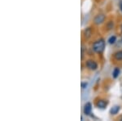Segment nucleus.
Returning a JSON list of instances; mask_svg holds the SVG:
<instances>
[{
    "mask_svg": "<svg viewBox=\"0 0 122 121\" xmlns=\"http://www.w3.org/2000/svg\"><path fill=\"white\" fill-rule=\"evenodd\" d=\"M104 47H105V42H104L103 39H99V40L94 42V43L93 44L94 51L97 53L103 52V51L104 50Z\"/></svg>",
    "mask_w": 122,
    "mask_h": 121,
    "instance_id": "f257e3e1",
    "label": "nucleus"
},
{
    "mask_svg": "<svg viewBox=\"0 0 122 121\" xmlns=\"http://www.w3.org/2000/svg\"><path fill=\"white\" fill-rule=\"evenodd\" d=\"M86 65L88 69H90V70H95L98 68V64L93 60H89L86 61Z\"/></svg>",
    "mask_w": 122,
    "mask_h": 121,
    "instance_id": "f03ea898",
    "label": "nucleus"
},
{
    "mask_svg": "<svg viewBox=\"0 0 122 121\" xmlns=\"http://www.w3.org/2000/svg\"><path fill=\"white\" fill-rule=\"evenodd\" d=\"M104 20H105V16H104L103 14H99V15L96 16V17H94V22L95 25H99V24L103 22Z\"/></svg>",
    "mask_w": 122,
    "mask_h": 121,
    "instance_id": "7ed1b4c3",
    "label": "nucleus"
},
{
    "mask_svg": "<svg viewBox=\"0 0 122 121\" xmlns=\"http://www.w3.org/2000/svg\"><path fill=\"white\" fill-rule=\"evenodd\" d=\"M91 110H92V105L90 102L86 103L84 106V114L86 115H90V113H91Z\"/></svg>",
    "mask_w": 122,
    "mask_h": 121,
    "instance_id": "20e7f679",
    "label": "nucleus"
},
{
    "mask_svg": "<svg viewBox=\"0 0 122 121\" xmlns=\"http://www.w3.org/2000/svg\"><path fill=\"white\" fill-rule=\"evenodd\" d=\"M107 102H106L105 100H102V99H100V100H99L96 102V106L101 109L105 108V107L107 106Z\"/></svg>",
    "mask_w": 122,
    "mask_h": 121,
    "instance_id": "39448f33",
    "label": "nucleus"
},
{
    "mask_svg": "<svg viewBox=\"0 0 122 121\" xmlns=\"http://www.w3.org/2000/svg\"><path fill=\"white\" fill-rule=\"evenodd\" d=\"M91 35H92V29H90V28H87V29H85V31H84V37H85V39H90V38L91 37Z\"/></svg>",
    "mask_w": 122,
    "mask_h": 121,
    "instance_id": "423d86ee",
    "label": "nucleus"
},
{
    "mask_svg": "<svg viewBox=\"0 0 122 121\" xmlns=\"http://www.w3.org/2000/svg\"><path fill=\"white\" fill-rule=\"evenodd\" d=\"M114 58L117 61H121L122 60V51H118L114 54Z\"/></svg>",
    "mask_w": 122,
    "mask_h": 121,
    "instance_id": "0eeeda50",
    "label": "nucleus"
},
{
    "mask_svg": "<svg viewBox=\"0 0 122 121\" xmlns=\"http://www.w3.org/2000/svg\"><path fill=\"white\" fill-rule=\"evenodd\" d=\"M120 110V106H115L114 107H112V108L111 109V114H112V115H116V114H117L118 111Z\"/></svg>",
    "mask_w": 122,
    "mask_h": 121,
    "instance_id": "6e6552de",
    "label": "nucleus"
},
{
    "mask_svg": "<svg viewBox=\"0 0 122 121\" xmlns=\"http://www.w3.org/2000/svg\"><path fill=\"white\" fill-rule=\"evenodd\" d=\"M120 69L119 68H115L114 69V70H113V72H112V75H113V78H115V79H117L118 76H119V75H120Z\"/></svg>",
    "mask_w": 122,
    "mask_h": 121,
    "instance_id": "1a4fd4ad",
    "label": "nucleus"
},
{
    "mask_svg": "<svg viewBox=\"0 0 122 121\" xmlns=\"http://www.w3.org/2000/svg\"><path fill=\"white\" fill-rule=\"evenodd\" d=\"M116 40H117L116 36H112L109 39H108V42H109L110 44H113V43L116 42Z\"/></svg>",
    "mask_w": 122,
    "mask_h": 121,
    "instance_id": "9d476101",
    "label": "nucleus"
},
{
    "mask_svg": "<svg viewBox=\"0 0 122 121\" xmlns=\"http://www.w3.org/2000/svg\"><path fill=\"white\" fill-rule=\"evenodd\" d=\"M86 87H87V84H86V83H82V84H81V88H86Z\"/></svg>",
    "mask_w": 122,
    "mask_h": 121,
    "instance_id": "9b49d317",
    "label": "nucleus"
},
{
    "mask_svg": "<svg viewBox=\"0 0 122 121\" xmlns=\"http://www.w3.org/2000/svg\"><path fill=\"white\" fill-rule=\"evenodd\" d=\"M120 7H121V12H122V3H121V5H120Z\"/></svg>",
    "mask_w": 122,
    "mask_h": 121,
    "instance_id": "f8f14e48",
    "label": "nucleus"
},
{
    "mask_svg": "<svg viewBox=\"0 0 122 121\" xmlns=\"http://www.w3.org/2000/svg\"><path fill=\"white\" fill-rule=\"evenodd\" d=\"M120 120H121V121H122V116L121 117V118H120Z\"/></svg>",
    "mask_w": 122,
    "mask_h": 121,
    "instance_id": "ddd939ff",
    "label": "nucleus"
}]
</instances>
